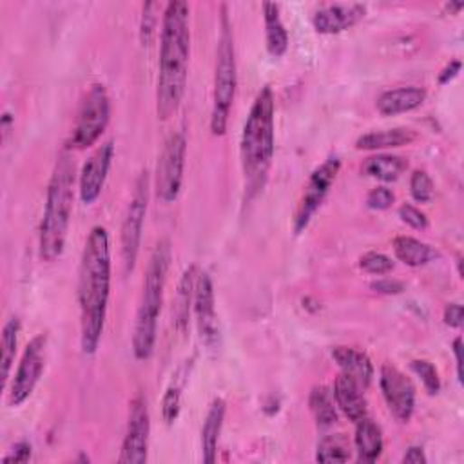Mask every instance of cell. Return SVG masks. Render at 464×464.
Returning <instances> with one entry per match:
<instances>
[{"instance_id": "1", "label": "cell", "mask_w": 464, "mask_h": 464, "mask_svg": "<svg viewBox=\"0 0 464 464\" xmlns=\"http://www.w3.org/2000/svg\"><path fill=\"white\" fill-rule=\"evenodd\" d=\"M111 289V249L104 227H95L86 242L79 271V305L82 325V350L97 352L107 314Z\"/></svg>"}, {"instance_id": "2", "label": "cell", "mask_w": 464, "mask_h": 464, "mask_svg": "<svg viewBox=\"0 0 464 464\" xmlns=\"http://www.w3.org/2000/svg\"><path fill=\"white\" fill-rule=\"evenodd\" d=\"M189 53V6L174 0V3L167 5L162 23L160 73L156 89V113L160 120H169L181 104L187 86Z\"/></svg>"}, {"instance_id": "3", "label": "cell", "mask_w": 464, "mask_h": 464, "mask_svg": "<svg viewBox=\"0 0 464 464\" xmlns=\"http://www.w3.org/2000/svg\"><path fill=\"white\" fill-rule=\"evenodd\" d=\"M240 153L247 190L255 196L265 185L274 158V95L269 86L258 93L251 107Z\"/></svg>"}, {"instance_id": "4", "label": "cell", "mask_w": 464, "mask_h": 464, "mask_svg": "<svg viewBox=\"0 0 464 464\" xmlns=\"http://www.w3.org/2000/svg\"><path fill=\"white\" fill-rule=\"evenodd\" d=\"M73 189L75 162L64 153L59 156L48 185L46 209L41 225V258L44 262H57L64 253L75 200Z\"/></svg>"}, {"instance_id": "5", "label": "cell", "mask_w": 464, "mask_h": 464, "mask_svg": "<svg viewBox=\"0 0 464 464\" xmlns=\"http://www.w3.org/2000/svg\"><path fill=\"white\" fill-rule=\"evenodd\" d=\"M169 267H171V246L167 240H162L154 247L145 271L142 302H140L136 323H135L133 352L140 361L149 359L154 350L158 316L162 311L163 289H165Z\"/></svg>"}, {"instance_id": "6", "label": "cell", "mask_w": 464, "mask_h": 464, "mask_svg": "<svg viewBox=\"0 0 464 464\" xmlns=\"http://www.w3.org/2000/svg\"><path fill=\"white\" fill-rule=\"evenodd\" d=\"M227 8L221 15V33L216 51V75H214V97H212V115H210V131L214 136H221L227 131L228 115L235 104L237 86H238V70H237V51L235 39H232Z\"/></svg>"}, {"instance_id": "7", "label": "cell", "mask_w": 464, "mask_h": 464, "mask_svg": "<svg viewBox=\"0 0 464 464\" xmlns=\"http://www.w3.org/2000/svg\"><path fill=\"white\" fill-rule=\"evenodd\" d=\"M111 115L107 91L102 84H93L82 100L70 147L88 149L104 135Z\"/></svg>"}, {"instance_id": "8", "label": "cell", "mask_w": 464, "mask_h": 464, "mask_svg": "<svg viewBox=\"0 0 464 464\" xmlns=\"http://www.w3.org/2000/svg\"><path fill=\"white\" fill-rule=\"evenodd\" d=\"M147 200H149V176L142 172L136 180L133 198L129 201L124 223H122V235H120V247H122V260L125 273H131L136 265V258L140 253L142 242V228L147 212Z\"/></svg>"}, {"instance_id": "9", "label": "cell", "mask_w": 464, "mask_h": 464, "mask_svg": "<svg viewBox=\"0 0 464 464\" xmlns=\"http://www.w3.org/2000/svg\"><path fill=\"white\" fill-rule=\"evenodd\" d=\"M339 167H341L339 158L332 156L327 162H323L311 174V178L305 185V190L302 194V200H300V203L296 207V212H294V232H296V235H302V232L309 227L311 219L314 218V214L321 207L325 196L329 194L332 183L336 181Z\"/></svg>"}, {"instance_id": "10", "label": "cell", "mask_w": 464, "mask_h": 464, "mask_svg": "<svg viewBox=\"0 0 464 464\" xmlns=\"http://www.w3.org/2000/svg\"><path fill=\"white\" fill-rule=\"evenodd\" d=\"M187 142L181 133H174L167 138L156 167V194L162 201L171 203L178 198L183 169H185Z\"/></svg>"}, {"instance_id": "11", "label": "cell", "mask_w": 464, "mask_h": 464, "mask_svg": "<svg viewBox=\"0 0 464 464\" xmlns=\"http://www.w3.org/2000/svg\"><path fill=\"white\" fill-rule=\"evenodd\" d=\"M46 345H48V336L39 334L26 347L21 365L17 368L15 379L10 388V404L12 406H21L33 394V390L44 372Z\"/></svg>"}, {"instance_id": "12", "label": "cell", "mask_w": 464, "mask_h": 464, "mask_svg": "<svg viewBox=\"0 0 464 464\" xmlns=\"http://www.w3.org/2000/svg\"><path fill=\"white\" fill-rule=\"evenodd\" d=\"M149 432H151V421H149V410L147 403L142 395H138L131 403L129 412V422L127 432L124 437L122 451L118 460L124 464H142L147 460V448H149Z\"/></svg>"}, {"instance_id": "13", "label": "cell", "mask_w": 464, "mask_h": 464, "mask_svg": "<svg viewBox=\"0 0 464 464\" xmlns=\"http://www.w3.org/2000/svg\"><path fill=\"white\" fill-rule=\"evenodd\" d=\"M381 392L383 397L394 413L395 419L401 422L410 421L415 406V388L412 381L395 367L385 365L381 368V377H379Z\"/></svg>"}, {"instance_id": "14", "label": "cell", "mask_w": 464, "mask_h": 464, "mask_svg": "<svg viewBox=\"0 0 464 464\" xmlns=\"http://www.w3.org/2000/svg\"><path fill=\"white\" fill-rule=\"evenodd\" d=\"M194 312L201 341L209 348H216L219 339L216 305H214V287L207 273H198L194 287Z\"/></svg>"}, {"instance_id": "15", "label": "cell", "mask_w": 464, "mask_h": 464, "mask_svg": "<svg viewBox=\"0 0 464 464\" xmlns=\"http://www.w3.org/2000/svg\"><path fill=\"white\" fill-rule=\"evenodd\" d=\"M113 153V142H107L102 147H98L97 153L84 165L80 174V200L86 205H91L98 200L111 167Z\"/></svg>"}, {"instance_id": "16", "label": "cell", "mask_w": 464, "mask_h": 464, "mask_svg": "<svg viewBox=\"0 0 464 464\" xmlns=\"http://www.w3.org/2000/svg\"><path fill=\"white\" fill-rule=\"evenodd\" d=\"M365 14L363 5H330L314 15V28L323 35H336L356 26Z\"/></svg>"}, {"instance_id": "17", "label": "cell", "mask_w": 464, "mask_h": 464, "mask_svg": "<svg viewBox=\"0 0 464 464\" xmlns=\"http://www.w3.org/2000/svg\"><path fill=\"white\" fill-rule=\"evenodd\" d=\"M363 388L348 376L339 374L334 383V399L338 408L352 421L359 422L367 417V401L363 397Z\"/></svg>"}, {"instance_id": "18", "label": "cell", "mask_w": 464, "mask_h": 464, "mask_svg": "<svg viewBox=\"0 0 464 464\" xmlns=\"http://www.w3.org/2000/svg\"><path fill=\"white\" fill-rule=\"evenodd\" d=\"M332 357L339 365L341 374L352 377L363 390L370 386L374 377V367L367 354L350 347H336L332 350Z\"/></svg>"}, {"instance_id": "19", "label": "cell", "mask_w": 464, "mask_h": 464, "mask_svg": "<svg viewBox=\"0 0 464 464\" xmlns=\"http://www.w3.org/2000/svg\"><path fill=\"white\" fill-rule=\"evenodd\" d=\"M424 98H426L424 89L410 86V88H399V89H390L383 93L377 98L376 106L383 116H395V115L408 113L421 107Z\"/></svg>"}, {"instance_id": "20", "label": "cell", "mask_w": 464, "mask_h": 464, "mask_svg": "<svg viewBox=\"0 0 464 464\" xmlns=\"http://www.w3.org/2000/svg\"><path fill=\"white\" fill-rule=\"evenodd\" d=\"M223 419H225V401L223 399H214L209 412H207L203 428H201L203 460L209 462V464H212L216 460L218 441H219Z\"/></svg>"}, {"instance_id": "21", "label": "cell", "mask_w": 464, "mask_h": 464, "mask_svg": "<svg viewBox=\"0 0 464 464\" xmlns=\"http://www.w3.org/2000/svg\"><path fill=\"white\" fill-rule=\"evenodd\" d=\"M196 278H198V269H196V265H190L183 273V276L178 283V292H176L174 305H172V323L180 332H185V329L189 325L190 303H194Z\"/></svg>"}, {"instance_id": "22", "label": "cell", "mask_w": 464, "mask_h": 464, "mask_svg": "<svg viewBox=\"0 0 464 464\" xmlns=\"http://www.w3.org/2000/svg\"><path fill=\"white\" fill-rule=\"evenodd\" d=\"M356 451H357V459L361 462H374L381 457L383 453V435L379 426L370 421L368 417L361 419L359 422H356Z\"/></svg>"}, {"instance_id": "23", "label": "cell", "mask_w": 464, "mask_h": 464, "mask_svg": "<svg viewBox=\"0 0 464 464\" xmlns=\"http://www.w3.org/2000/svg\"><path fill=\"white\" fill-rule=\"evenodd\" d=\"M415 140V133L406 127H395L386 131H374L367 133L357 138L356 149L359 151H377V149H388V147H401L408 145Z\"/></svg>"}, {"instance_id": "24", "label": "cell", "mask_w": 464, "mask_h": 464, "mask_svg": "<svg viewBox=\"0 0 464 464\" xmlns=\"http://www.w3.org/2000/svg\"><path fill=\"white\" fill-rule=\"evenodd\" d=\"M394 253L399 262L408 267H422L433 262L439 255L430 246L412 238V237H397L394 240Z\"/></svg>"}, {"instance_id": "25", "label": "cell", "mask_w": 464, "mask_h": 464, "mask_svg": "<svg viewBox=\"0 0 464 464\" xmlns=\"http://www.w3.org/2000/svg\"><path fill=\"white\" fill-rule=\"evenodd\" d=\"M264 15H265L267 50L273 57H282L289 48V33L282 23L280 6L273 3L264 5Z\"/></svg>"}, {"instance_id": "26", "label": "cell", "mask_w": 464, "mask_h": 464, "mask_svg": "<svg viewBox=\"0 0 464 464\" xmlns=\"http://www.w3.org/2000/svg\"><path fill=\"white\" fill-rule=\"evenodd\" d=\"M408 167V162L394 154H377L365 162L363 172L381 181H395Z\"/></svg>"}, {"instance_id": "27", "label": "cell", "mask_w": 464, "mask_h": 464, "mask_svg": "<svg viewBox=\"0 0 464 464\" xmlns=\"http://www.w3.org/2000/svg\"><path fill=\"white\" fill-rule=\"evenodd\" d=\"M311 410L320 426H332L338 421V404L334 401V392L327 386H316L311 392Z\"/></svg>"}, {"instance_id": "28", "label": "cell", "mask_w": 464, "mask_h": 464, "mask_svg": "<svg viewBox=\"0 0 464 464\" xmlns=\"http://www.w3.org/2000/svg\"><path fill=\"white\" fill-rule=\"evenodd\" d=\"M350 455H352L350 441L343 433H338V435H329L320 442L316 459L320 462H347Z\"/></svg>"}, {"instance_id": "29", "label": "cell", "mask_w": 464, "mask_h": 464, "mask_svg": "<svg viewBox=\"0 0 464 464\" xmlns=\"http://www.w3.org/2000/svg\"><path fill=\"white\" fill-rule=\"evenodd\" d=\"M19 334H21V321L17 318H14L5 325V330H3V379H5V383H8L10 372H12L14 361H15Z\"/></svg>"}, {"instance_id": "30", "label": "cell", "mask_w": 464, "mask_h": 464, "mask_svg": "<svg viewBox=\"0 0 464 464\" xmlns=\"http://www.w3.org/2000/svg\"><path fill=\"white\" fill-rule=\"evenodd\" d=\"M181 388L183 383L176 377L171 386L167 388L163 399H162V415L167 424H172L178 419L180 413V401H181Z\"/></svg>"}, {"instance_id": "31", "label": "cell", "mask_w": 464, "mask_h": 464, "mask_svg": "<svg viewBox=\"0 0 464 464\" xmlns=\"http://www.w3.org/2000/svg\"><path fill=\"white\" fill-rule=\"evenodd\" d=\"M410 192L415 201L428 203L433 198V181L426 171H415L410 178Z\"/></svg>"}, {"instance_id": "32", "label": "cell", "mask_w": 464, "mask_h": 464, "mask_svg": "<svg viewBox=\"0 0 464 464\" xmlns=\"http://www.w3.org/2000/svg\"><path fill=\"white\" fill-rule=\"evenodd\" d=\"M359 267L368 273V274H376V276H385L388 273H392L394 269V262L381 255V253H367L361 256L359 260Z\"/></svg>"}, {"instance_id": "33", "label": "cell", "mask_w": 464, "mask_h": 464, "mask_svg": "<svg viewBox=\"0 0 464 464\" xmlns=\"http://www.w3.org/2000/svg\"><path fill=\"white\" fill-rule=\"evenodd\" d=\"M412 370L421 377L424 388L430 394H437L441 390V379H439V374H437V370L432 363L422 361V359L412 361Z\"/></svg>"}, {"instance_id": "34", "label": "cell", "mask_w": 464, "mask_h": 464, "mask_svg": "<svg viewBox=\"0 0 464 464\" xmlns=\"http://www.w3.org/2000/svg\"><path fill=\"white\" fill-rule=\"evenodd\" d=\"M156 8L158 5L154 3H149V5H144V15H142V24H140V37H142V42L145 46H149L153 42V37L156 33Z\"/></svg>"}, {"instance_id": "35", "label": "cell", "mask_w": 464, "mask_h": 464, "mask_svg": "<svg viewBox=\"0 0 464 464\" xmlns=\"http://www.w3.org/2000/svg\"><path fill=\"white\" fill-rule=\"evenodd\" d=\"M395 196L390 189L386 187H376L370 190V194L367 196V205L374 210H386L392 207Z\"/></svg>"}, {"instance_id": "36", "label": "cell", "mask_w": 464, "mask_h": 464, "mask_svg": "<svg viewBox=\"0 0 464 464\" xmlns=\"http://www.w3.org/2000/svg\"><path fill=\"white\" fill-rule=\"evenodd\" d=\"M399 218L403 219V223L410 225V227L415 228V230H424V228L428 227V218H426V214L421 212L417 207L408 205V203L399 209Z\"/></svg>"}, {"instance_id": "37", "label": "cell", "mask_w": 464, "mask_h": 464, "mask_svg": "<svg viewBox=\"0 0 464 464\" xmlns=\"http://www.w3.org/2000/svg\"><path fill=\"white\" fill-rule=\"evenodd\" d=\"M376 292L379 294H401L404 291V283L397 282V280H377V282H372L370 285Z\"/></svg>"}, {"instance_id": "38", "label": "cell", "mask_w": 464, "mask_h": 464, "mask_svg": "<svg viewBox=\"0 0 464 464\" xmlns=\"http://www.w3.org/2000/svg\"><path fill=\"white\" fill-rule=\"evenodd\" d=\"M444 323L451 329H459L462 325V305L451 303L444 309Z\"/></svg>"}, {"instance_id": "39", "label": "cell", "mask_w": 464, "mask_h": 464, "mask_svg": "<svg viewBox=\"0 0 464 464\" xmlns=\"http://www.w3.org/2000/svg\"><path fill=\"white\" fill-rule=\"evenodd\" d=\"M32 457V446L28 442H19L14 448V453L5 459V462H26Z\"/></svg>"}, {"instance_id": "40", "label": "cell", "mask_w": 464, "mask_h": 464, "mask_svg": "<svg viewBox=\"0 0 464 464\" xmlns=\"http://www.w3.org/2000/svg\"><path fill=\"white\" fill-rule=\"evenodd\" d=\"M459 71H460V62L459 60H453V62H450L444 70H442V73L439 75V84H448L450 80H453L457 75H459Z\"/></svg>"}, {"instance_id": "41", "label": "cell", "mask_w": 464, "mask_h": 464, "mask_svg": "<svg viewBox=\"0 0 464 464\" xmlns=\"http://www.w3.org/2000/svg\"><path fill=\"white\" fill-rule=\"evenodd\" d=\"M403 462H408V464H424V462H426V455H424L422 448L412 446V448H408V451L404 453Z\"/></svg>"}, {"instance_id": "42", "label": "cell", "mask_w": 464, "mask_h": 464, "mask_svg": "<svg viewBox=\"0 0 464 464\" xmlns=\"http://www.w3.org/2000/svg\"><path fill=\"white\" fill-rule=\"evenodd\" d=\"M453 354H455V365H457V377H459V383H462V339L460 338L453 341Z\"/></svg>"}]
</instances>
